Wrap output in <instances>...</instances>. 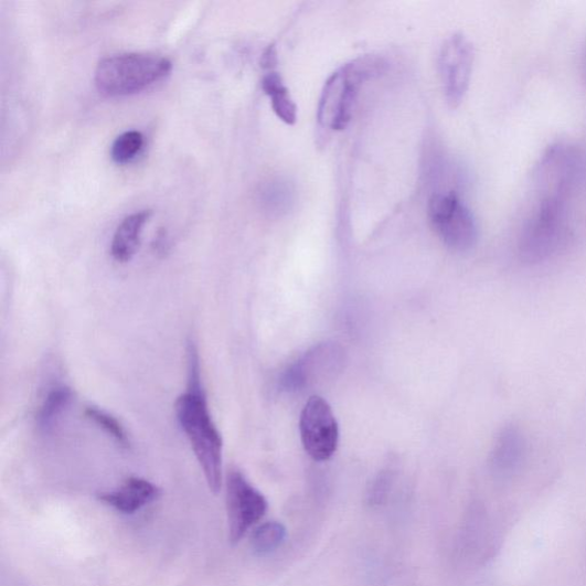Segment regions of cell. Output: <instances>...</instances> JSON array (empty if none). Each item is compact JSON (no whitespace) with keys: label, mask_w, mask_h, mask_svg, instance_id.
Returning a JSON list of instances; mask_svg holds the SVG:
<instances>
[{"label":"cell","mask_w":586,"mask_h":586,"mask_svg":"<svg viewBox=\"0 0 586 586\" xmlns=\"http://www.w3.org/2000/svg\"><path fill=\"white\" fill-rule=\"evenodd\" d=\"M299 429L303 449L315 460L324 461L333 456L339 428L330 405L322 396L308 398L300 415Z\"/></svg>","instance_id":"ba28073f"},{"label":"cell","mask_w":586,"mask_h":586,"mask_svg":"<svg viewBox=\"0 0 586 586\" xmlns=\"http://www.w3.org/2000/svg\"><path fill=\"white\" fill-rule=\"evenodd\" d=\"M379 61L363 57L334 72L326 82L318 107L322 132L342 131L350 125L360 88L380 67Z\"/></svg>","instance_id":"277c9868"},{"label":"cell","mask_w":586,"mask_h":586,"mask_svg":"<svg viewBox=\"0 0 586 586\" xmlns=\"http://www.w3.org/2000/svg\"><path fill=\"white\" fill-rule=\"evenodd\" d=\"M149 210L132 213L117 227L110 246L113 258L120 264L132 260L139 249L145 225L150 219Z\"/></svg>","instance_id":"7c38bea8"},{"label":"cell","mask_w":586,"mask_h":586,"mask_svg":"<svg viewBox=\"0 0 586 586\" xmlns=\"http://www.w3.org/2000/svg\"><path fill=\"white\" fill-rule=\"evenodd\" d=\"M526 455V438L518 426L509 425L503 428L491 451V472L501 480H510L521 470Z\"/></svg>","instance_id":"30bf717a"},{"label":"cell","mask_w":586,"mask_h":586,"mask_svg":"<svg viewBox=\"0 0 586 586\" xmlns=\"http://www.w3.org/2000/svg\"><path fill=\"white\" fill-rule=\"evenodd\" d=\"M172 71L171 61L150 53H125L100 61L95 82L103 95L126 97L166 78Z\"/></svg>","instance_id":"7a4b0ae2"},{"label":"cell","mask_w":586,"mask_h":586,"mask_svg":"<svg viewBox=\"0 0 586 586\" xmlns=\"http://www.w3.org/2000/svg\"><path fill=\"white\" fill-rule=\"evenodd\" d=\"M585 73H586V57H585Z\"/></svg>","instance_id":"d6986e66"},{"label":"cell","mask_w":586,"mask_h":586,"mask_svg":"<svg viewBox=\"0 0 586 586\" xmlns=\"http://www.w3.org/2000/svg\"><path fill=\"white\" fill-rule=\"evenodd\" d=\"M341 362V352L333 345H322L308 352L300 361L291 365L281 380V387L287 391H300L320 377L332 374Z\"/></svg>","instance_id":"9c48e42d"},{"label":"cell","mask_w":586,"mask_h":586,"mask_svg":"<svg viewBox=\"0 0 586 586\" xmlns=\"http://www.w3.org/2000/svg\"><path fill=\"white\" fill-rule=\"evenodd\" d=\"M188 391L177 398L174 412L196 456L209 489L217 496L224 482V441L209 411L202 384L200 355L193 342H190L188 348Z\"/></svg>","instance_id":"6da1fadb"},{"label":"cell","mask_w":586,"mask_h":586,"mask_svg":"<svg viewBox=\"0 0 586 586\" xmlns=\"http://www.w3.org/2000/svg\"><path fill=\"white\" fill-rule=\"evenodd\" d=\"M568 238L566 196L543 195L524 224L518 244L523 263L535 265L557 255Z\"/></svg>","instance_id":"3957f363"},{"label":"cell","mask_w":586,"mask_h":586,"mask_svg":"<svg viewBox=\"0 0 586 586\" xmlns=\"http://www.w3.org/2000/svg\"><path fill=\"white\" fill-rule=\"evenodd\" d=\"M230 540L237 544L266 514L268 503L238 470H232L226 481Z\"/></svg>","instance_id":"8992f818"},{"label":"cell","mask_w":586,"mask_h":586,"mask_svg":"<svg viewBox=\"0 0 586 586\" xmlns=\"http://www.w3.org/2000/svg\"><path fill=\"white\" fill-rule=\"evenodd\" d=\"M74 392L66 385L52 387L45 395L36 414V425L43 431L50 430L71 406Z\"/></svg>","instance_id":"9a60e30c"},{"label":"cell","mask_w":586,"mask_h":586,"mask_svg":"<svg viewBox=\"0 0 586 586\" xmlns=\"http://www.w3.org/2000/svg\"><path fill=\"white\" fill-rule=\"evenodd\" d=\"M296 191L294 184L284 178L271 179L266 182L260 201L270 215H286L295 205Z\"/></svg>","instance_id":"5bb4252c"},{"label":"cell","mask_w":586,"mask_h":586,"mask_svg":"<svg viewBox=\"0 0 586 586\" xmlns=\"http://www.w3.org/2000/svg\"><path fill=\"white\" fill-rule=\"evenodd\" d=\"M84 414L87 419L103 428L120 448L129 449L131 447L127 429L116 417L95 406L87 407Z\"/></svg>","instance_id":"e0dca14e"},{"label":"cell","mask_w":586,"mask_h":586,"mask_svg":"<svg viewBox=\"0 0 586 586\" xmlns=\"http://www.w3.org/2000/svg\"><path fill=\"white\" fill-rule=\"evenodd\" d=\"M160 497L161 490L158 486L146 479L131 477L118 489L103 492L98 498L120 513L134 514Z\"/></svg>","instance_id":"8fae6325"},{"label":"cell","mask_w":586,"mask_h":586,"mask_svg":"<svg viewBox=\"0 0 586 586\" xmlns=\"http://www.w3.org/2000/svg\"><path fill=\"white\" fill-rule=\"evenodd\" d=\"M145 138L141 132L132 130L121 134L111 146V159L117 164H127L141 151Z\"/></svg>","instance_id":"ac0fdd59"},{"label":"cell","mask_w":586,"mask_h":586,"mask_svg":"<svg viewBox=\"0 0 586 586\" xmlns=\"http://www.w3.org/2000/svg\"><path fill=\"white\" fill-rule=\"evenodd\" d=\"M287 539V530L283 523L269 521L260 524L254 532L252 545L258 555H267L279 548Z\"/></svg>","instance_id":"2e32d148"},{"label":"cell","mask_w":586,"mask_h":586,"mask_svg":"<svg viewBox=\"0 0 586 586\" xmlns=\"http://www.w3.org/2000/svg\"><path fill=\"white\" fill-rule=\"evenodd\" d=\"M473 65L475 49L467 36L455 34L445 42L439 54V74L445 99L451 108L465 100Z\"/></svg>","instance_id":"52a82bcc"},{"label":"cell","mask_w":586,"mask_h":586,"mask_svg":"<svg viewBox=\"0 0 586 586\" xmlns=\"http://www.w3.org/2000/svg\"><path fill=\"white\" fill-rule=\"evenodd\" d=\"M431 227L450 251L468 253L478 242V225L472 211L454 192L438 193L428 203Z\"/></svg>","instance_id":"5b68a950"},{"label":"cell","mask_w":586,"mask_h":586,"mask_svg":"<svg viewBox=\"0 0 586 586\" xmlns=\"http://www.w3.org/2000/svg\"><path fill=\"white\" fill-rule=\"evenodd\" d=\"M263 89L270 100L271 108L277 117L288 126L297 121V106L290 96L289 88L277 73H268L262 82Z\"/></svg>","instance_id":"4fadbf2b"}]
</instances>
